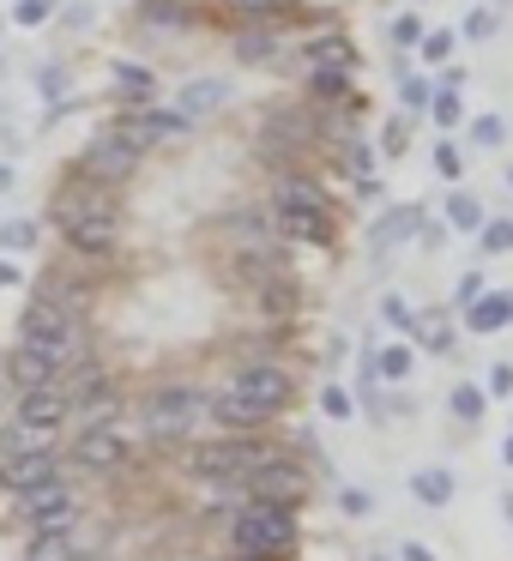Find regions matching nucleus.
Wrapping results in <instances>:
<instances>
[{"label": "nucleus", "instance_id": "57", "mask_svg": "<svg viewBox=\"0 0 513 561\" xmlns=\"http://www.w3.org/2000/svg\"><path fill=\"white\" fill-rule=\"evenodd\" d=\"M7 187H13V170H7V163H0V194H7Z\"/></svg>", "mask_w": 513, "mask_h": 561}, {"label": "nucleus", "instance_id": "37", "mask_svg": "<svg viewBox=\"0 0 513 561\" xmlns=\"http://www.w3.org/2000/svg\"><path fill=\"white\" fill-rule=\"evenodd\" d=\"M453 43H459L453 31H429V37H417V55H423L429 67H441V61L453 55Z\"/></svg>", "mask_w": 513, "mask_h": 561}, {"label": "nucleus", "instance_id": "33", "mask_svg": "<svg viewBox=\"0 0 513 561\" xmlns=\"http://www.w3.org/2000/svg\"><path fill=\"white\" fill-rule=\"evenodd\" d=\"M411 339L423 344V351H435V356L453 351V327H447V320H423V327H411Z\"/></svg>", "mask_w": 513, "mask_h": 561}, {"label": "nucleus", "instance_id": "43", "mask_svg": "<svg viewBox=\"0 0 513 561\" xmlns=\"http://www.w3.org/2000/svg\"><path fill=\"white\" fill-rule=\"evenodd\" d=\"M447 218H423V224H417V242H423V248H447Z\"/></svg>", "mask_w": 513, "mask_h": 561}, {"label": "nucleus", "instance_id": "7", "mask_svg": "<svg viewBox=\"0 0 513 561\" xmlns=\"http://www.w3.org/2000/svg\"><path fill=\"white\" fill-rule=\"evenodd\" d=\"M139 170V151L134 146H122L115 134H103V139H91L86 151H79V175H91V182H103V187H115V182H127V175Z\"/></svg>", "mask_w": 513, "mask_h": 561}, {"label": "nucleus", "instance_id": "2", "mask_svg": "<svg viewBox=\"0 0 513 561\" xmlns=\"http://www.w3.org/2000/svg\"><path fill=\"white\" fill-rule=\"evenodd\" d=\"M139 416H146L151 440H187L200 428V416H206V392L200 387H158L139 404Z\"/></svg>", "mask_w": 513, "mask_h": 561}, {"label": "nucleus", "instance_id": "1", "mask_svg": "<svg viewBox=\"0 0 513 561\" xmlns=\"http://www.w3.org/2000/svg\"><path fill=\"white\" fill-rule=\"evenodd\" d=\"M236 561H290L296 549V513L272 507V501H248V513H236L230 525Z\"/></svg>", "mask_w": 513, "mask_h": 561}, {"label": "nucleus", "instance_id": "40", "mask_svg": "<svg viewBox=\"0 0 513 561\" xmlns=\"http://www.w3.org/2000/svg\"><path fill=\"white\" fill-rule=\"evenodd\" d=\"M266 308H272V314H290V308H296V284L290 278H266Z\"/></svg>", "mask_w": 513, "mask_h": 561}, {"label": "nucleus", "instance_id": "55", "mask_svg": "<svg viewBox=\"0 0 513 561\" xmlns=\"http://www.w3.org/2000/svg\"><path fill=\"white\" fill-rule=\"evenodd\" d=\"M404 561H435V549H429V543H404Z\"/></svg>", "mask_w": 513, "mask_h": 561}, {"label": "nucleus", "instance_id": "27", "mask_svg": "<svg viewBox=\"0 0 513 561\" xmlns=\"http://www.w3.org/2000/svg\"><path fill=\"white\" fill-rule=\"evenodd\" d=\"M411 495L423 501V507H447V501H453V471H441V465H435V471H417L411 477Z\"/></svg>", "mask_w": 513, "mask_h": 561}, {"label": "nucleus", "instance_id": "31", "mask_svg": "<svg viewBox=\"0 0 513 561\" xmlns=\"http://www.w3.org/2000/svg\"><path fill=\"white\" fill-rule=\"evenodd\" d=\"M272 139H290V146H315L320 127L308 115H272Z\"/></svg>", "mask_w": 513, "mask_h": 561}, {"label": "nucleus", "instance_id": "32", "mask_svg": "<svg viewBox=\"0 0 513 561\" xmlns=\"http://www.w3.org/2000/svg\"><path fill=\"white\" fill-rule=\"evenodd\" d=\"M0 248H7V254H31V248H37V224H31V218L0 224Z\"/></svg>", "mask_w": 513, "mask_h": 561}, {"label": "nucleus", "instance_id": "18", "mask_svg": "<svg viewBox=\"0 0 513 561\" xmlns=\"http://www.w3.org/2000/svg\"><path fill=\"white\" fill-rule=\"evenodd\" d=\"M206 411H212V423L230 428V435H236V428H260V423H272V411H260V404H254V399H242L236 387H224L218 399H206Z\"/></svg>", "mask_w": 513, "mask_h": 561}, {"label": "nucleus", "instance_id": "46", "mask_svg": "<svg viewBox=\"0 0 513 561\" xmlns=\"http://www.w3.org/2000/svg\"><path fill=\"white\" fill-rule=\"evenodd\" d=\"M320 411H327V416H351L356 404H351V392H344V387H327V392H320Z\"/></svg>", "mask_w": 513, "mask_h": 561}, {"label": "nucleus", "instance_id": "34", "mask_svg": "<svg viewBox=\"0 0 513 561\" xmlns=\"http://www.w3.org/2000/svg\"><path fill=\"white\" fill-rule=\"evenodd\" d=\"M429 115H435V127H459V122H465L459 91H435V98H429Z\"/></svg>", "mask_w": 513, "mask_h": 561}, {"label": "nucleus", "instance_id": "28", "mask_svg": "<svg viewBox=\"0 0 513 561\" xmlns=\"http://www.w3.org/2000/svg\"><path fill=\"white\" fill-rule=\"evenodd\" d=\"M73 556H79V549H73V537H67V531H37L19 561H73Z\"/></svg>", "mask_w": 513, "mask_h": 561}, {"label": "nucleus", "instance_id": "52", "mask_svg": "<svg viewBox=\"0 0 513 561\" xmlns=\"http://www.w3.org/2000/svg\"><path fill=\"white\" fill-rule=\"evenodd\" d=\"M380 151H387V158H399V151H404V122H387V146H380Z\"/></svg>", "mask_w": 513, "mask_h": 561}, {"label": "nucleus", "instance_id": "47", "mask_svg": "<svg viewBox=\"0 0 513 561\" xmlns=\"http://www.w3.org/2000/svg\"><path fill=\"white\" fill-rule=\"evenodd\" d=\"M489 399H513V363L489 368Z\"/></svg>", "mask_w": 513, "mask_h": 561}, {"label": "nucleus", "instance_id": "6", "mask_svg": "<svg viewBox=\"0 0 513 561\" xmlns=\"http://www.w3.org/2000/svg\"><path fill=\"white\" fill-rule=\"evenodd\" d=\"M19 513H25V525L31 531H73L79 525V501L67 495V483H37V489H25L19 495Z\"/></svg>", "mask_w": 513, "mask_h": 561}, {"label": "nucleus", "instance_id": "53", "mask_svg": "<svg viewBox=\"0 0 513 561\" xmlns=\"http://www.w3.org/2000/svg\"><path fill=\"white\" fill-rule=\"evenodd\" d=\"M37 85H43V91H49V98H61V91H67V73H61V67H49V73H43V79H37Z\"/></svg>", "mask_w": 513, "mask_h": 561}, {"label": "nucleus", "instance_id": "25", "mask_svg": "<svg viewBox=\"0 0 513 561\" xmlns=\"http://www.w3.org/2000/svg\"><path fill=\"white\" fill-rule=\"evenodd\" d=\"M308 91H315L320 103H351V98H356L344 67H315V73H308Z\"/></svg>", "mask_w": 513, "mask_h": 561}, {"label": "nucleus", "instance_id": "17", "mask_svg": "<svg viewBox=\"0 0 513 561\" xmlns=\"http://www.w3.org/2000/svg\"><path fill=\"white\" fill-rule=\"evenodd\" d=\"M7 375L19 380V392H25V387H49V380L61 375V356L37 351V344H13V356H7Z\"/></svg>", "mask_w": 513, "mask_h": 561}, {"label": "nucleus", "instance_id": "16", "mask_svg": "<svg viewBox=\"0 0 513 561\" xmlns=\"http://www.w3.org/2000/svg\"><path fill=\"white\" fill-rule=\"evenodd\" d=\"M224 98H230V85H224V79H187V85L175 91V115L194 127V122H206V115H218Z\"/></svg>", "mask_w": 513, "mask_h": 561}, {"label": "nucleus", "instance_id": "11", "mask_svg": "<svg viewBox=\"0 0 513 561\" xmlns=\"http://www.w3.org/2000/svg\"><path fill=\"white\" fill-rule=\"evenodd\" d=\"M230 387L242 392V399H254L260 411H272V416H278L284 404H290V375H284V368H272V363H260V368H242V375H236Z\"/></svg>", "mask_w": 513, "mask_h": 561}, {"label": "nucleus", "instance_id": "54", "mask_svg": "<svg viewBox=\"0 0 513 561\" xmlns=\"http://www.w3.org/2000/svg\"><path fill=\"white\" fill-rule=\"evenodd\" d=\"M13 284H25V272H19V266H7V260H0V290H13Z\"/></svg>", "mask_w": 513, "mask_h": 561}, {"label": "nucleus", "instance_id": "4", "mask_svg": "<svg viewBox=\"0 0 513 561\" xmlns=\"http://www.w3.org/2000/svg\"><path fill=\"white\" fill-rule=\"evenodd\" d=\"M19 344H37V351H49V356H67L79 344V320L67 314L55 296H43V302H31L25 314H19Z\"/></svg>", "mask_w": 513, "mask_h": 561}, {"label": "nucleus", "instance_id": "50", "mask_svg": "<svg viewBox=\"0 0 513 561\" xmlns=\"http://www.w3.org/2000/svg\"><path fill=\"white\" fill-rule=\"evenodd\" d=\"M339 507L351 513V519H363V513L375 507V501H368V489H339Z\"/></svg>", "mask_w": 513, "mask_h": 561}, {"label": "nucleus", "instance_id": "26", "mask_svg": "<svg viewBox=\"0 0 513 561\" xmlns=\"http://www.w3.org/2000/svg\"><path fill=\"white\" fill-rule=\"evenodd\" d=\"M447 411L459 416L465 428H477V423H483V411H489V392H477L471 380H459V387L447 392Z\"/></svg>", "mask_w": 513, "mask_h": 561}, {"label": "nucleus", "instance_id": "23", "mask_svg": "<svg viewBox=\"0 0 513 561\" xmlns=\"http://www.w3.org/2000/svg\"><path fill=\"white\" fill-rule=\"evenodd\" d=\"M139 25H151V31H187V25H194V7H187V0H139Z\"/></svg>", "mask_w": 513, "mask_h": 561}, {"label": "nucleus", "instance_id": "36", "mask_svg": "<svg viewBox=\"0 0 513 561\" xmlns=\"http://www.w3.org/2000/svg\"><path fill=\"white\" fill-rule=\"evenodd\" d=\"M483 254H513V218H483Z\"/></svg>", "mask_w": 513, "mask_h": 561}, {"label": "nucleus", "instance_id": "29", "mask_svg": "<svg viewBox=\"0 0 513 561\" xmlns=\"http://www.w3.org/2000/svg\"><path fill=\"white\" fill-rule=\"evenodd\" d=\"M308 61L315 67H344V73H351L356 67V49L344 37H320V43H308Z\"/></svg>", "mask_w": 513, "mask_h": 561}, {"label": "nucleus", "instance_id": "35", "mask_svg": "<svg viewBox=\"0 0 513 561\" xmlns=\"http://www.w3.org/2000/svg\"><path fill=\"white\" fill-rule=\"evenodd\" d=\"M236 61H272V37L266 31H236Z\"/></svg>", "mask_w": 513, "mask_h": 561}, {"label": "nucleus", "instance_id": "20", "mask_svg": "<svg viewBox=\"0 0 513 561\" xmlns=\"http://www.w3.org/2000/svg\"><path fill=\"white\" fill-rule=\"evenodd\" d=\"M115 98H122V103H134V110H146V103H158V79H151V67L115 61Z\"/></svg>", "mask_w": 513, "mask_h": 561}, {"label": "nucleus", "instance_id": "41", "mask_svg": "<svg viewBox=\"0 0 513 561\" xmlns=\"http://www.w3.org/2000/svg\"><path fill=\"white\" fill-rule=\"evenodd\" d=\"M471 139H477V146H501V139H508V127H501V115H477V122H471Z\"/></svg>", "mask_w": 513, "mask_h": 561}, {"label": "nucleus", "instance_id": "45", "mask_svg": "<svg viewBox=\"0 0 513 561\" xmlns=\"http://www.w3.org/2000/svg\"><path fill=\"white\" fill-rule=\"evenodd\" d=\"M465 37H471V43H483L489 37V31H495V13H483V7H471V19H465Z\"/></svg>", "mask_w": 513, "mask_h": 561}, {"label": "nucleus", "instance_id": "44", "mask_svg": "<svg viewBox=\"0 0 513 561\" xmlns=\"http://www.w3.org/2000/svg\"><path fill=\"white\" fill-rule=\"evenodd\" d=\"M483 290H489V284H483V272H465V278H459V290H453V302H459V308H471Z\"/></svg>", "mask_w": 513, "mask_h": 561}, {"label": "nucleus", "instance_id": "21", "mask_svg": "<svg viewBox=\"0 0 513 561\" xmlns=\"http://www.w3.org/2000/svg\"><path fill=\"white\" fill-rule=\"evenodd\" d=\"M417 224H423V211H417V206H392L387 218L375 224V260H380V254H392V248H399L404 236H417Z\"/></svg>", "mask_w": 513, "mask_h": 561}, {"label": "nucleus", "instance_id": "59", "mask_svg": "<svg viewBox=\"0 0 513 561\" xmlns=\"http://www.w3.org/2000/svg\"><path fill=\"white\" fill-rule=\"evenodd\" d=\"M368 561H392V556H368Z\"/></svg>", "mask_w": 513, "mask_h": 561}, {"label": "nucleus", "instance_id": "9", "mask_svg": "<svg viewBox=\"0 0 513 561\" xmlns=\"http://www.w3.org/2000/svg\"><path fill=\"white\" fill-rule=\"evenodd\" d=\"M73 459L86 465V471H115V465H127V435H122L115 423H103V428H79Z\"/></svg>", "mask_w": 513, "mask_h": 561}, {"label": "nucleus", "instance_id": "56", "mask_svg": "<svg viewBox=\"0 0 513 561\" xmlns=\"http://www.w3.org/2000/svg\"><path fill=\"white\" fill-rule=\"evenodd\" d=\"M501 465H508V471H513V435L501 440Z\"/></svg>", "mask_w": 513, "mask_h": 561}, {"label": "nucleus", "instance_id": "3", "mask_svg": "<svg viewBox=\"0 0 513 561\" xmlns=\"http://www.w3.org/2000/svg\"><path fill=\"white\" fill-rule=\"evenodd\" d=\"M260 459H272V453H260L254 440H242V435H224V440H206V447H187L182 465H187L194 483H242Z\"/></svg>", "mask_w": 513, "mask_h": 561}, {"label": "nucleus", "instance_id": "13", "mask_svg": "<svg viewBox=\"0 0 513 561\" xmlns=\"http://www.w3.org/2000/svg\"><path fill=\"white\" fill-rule=\"evenodd\" d=\"M272 211H332V199L315 175L278 170V182H272Z\"/></svg>", "mask_w": 513, "mask_h": 561}, {"label": "nucleus", "instance_id": "22", "mask_svg": "<svg viewBox=\"0 0 513 561\" xmlns=\"http://www.w3.org/2000/svg\"><path fill=\"white\" fill-rule=\"evenodd\" d=\"M224 13L236 25H278V19L296 13V0H224Z\"/></svg>", "mask_w": 513, "mask_h": 561}, {"label": "nucleus", "instance_id": "10", "mask_svg": "<svg viewBox=\"0 0 513 561\" xmlns=\"http://www.w3.org/2000/svg\"><path fill=\"white\" fill-rule=\"evenodd\" d=\"M61 230H67V248H73V254L103 260V254H115V242H122V211H98V218L61 224Z\"/></svg>", "mask_w": 513, "mask_h": 561}, {"label": "nucleus", "instance_id": "60", "mask_svg": "<svg viewBox=\"0 0 513 561\" xmlns=\"http://www.w3.org/2000/svg\"><path fill=\"white\" fill-rule=\"evenodd\" d=\"M508 187H513V170H508Z\"/></svg>", "mask_w": 513, "mask_h": 561}, {"label": "nucleus", "instance_id": "49", "mask_svg": "<svg viewBox=\"0 0 513 561\" xmlns=\"http://www.w3.org/2000/svg\"><path fill=\"white\" fill-rule=\"evenodd\" d=\"M435 170L447 175V182H459V151H453V139H441V146H435Z\"/></svg>", "mask_w": 513, "mask_h": 561}, {"label": "nucleus", "instance_id": "42", "mask_svg": "<svg viewBox=\"0 0 513 561\" xmlns=\"http://www.w3.org/2000/svg\"><path fill=\"white\" fill-rule=\"evenodd\" d=\"M380 320H387V327H399V332H411V327H417L411 308H404L399 296H380Z\"/></svg>", "mask_w": 513, "mask_h": 561}, {"label": "nucleus", "instance_id": "8", "mask_svg": "<svg viewBox=\"0 0 513 561\" xmlns=\"http://www.w3.org/2000/svg\"><path fill=\"white\" fill-rule=\"evenodd\" d=\"M55 224H79V218H98V211H115V199L103 194V182H91V175H67L61 187H55Z\"/></svg>", "mask_w": 513, "mask_h": 561}, {"label": "nucleus", "instance_id": "51", "mask_svg": "<svg viewBox=\"0 0 513 561\" xmlns=\"http://www.w3.org/2000/svg\"><path fill=\"white\" fill-rule=\"evenodd\" d=\"M417 37H423V25H417L411 13H404L399 25H392V43H404V49H417Z\"/></svg>", "mask_w": 513, "mask_h": 561}, {"label": "nucleus", "instance_id": "19", "mask_svg": "<svg viewBox=\"0 0 513 561\" xmlns=\"http://www.w3.org/2000/svg\"><path fill=\"white\" fill-rule=\"evenodd\" d=\"M513 320V290H483L471 308H465V327L477 332V339H489V332H501Z\"/></svg>", "mask_w": 513, "mask_h": 561}, {"label": "nucleus", "instance_id": "48", "mask_svg": "<svg viewBox=\"0 0 513 561\" xmlns=\"http://www.w3.org/2000/svg\"><path fill=\"white\" fill-rule=\"evenodd\" d=\"M429 98H435V91H429V79H404V110H429Z\"/></svg>", "mask_w": 513, "mask_h": 561}, {"label": "nucleus", "instance_id": "24", "mask_svg": "<svg viewBox=\"0 0 513 561\" xmlns=\"http://www.w3.org/2000/svg\"><path fill=\"white\" fill-rule=\"evenodd\" d=\"M43 447H55V428H31V423H7L0 428V459H13V453H43Z\"/></svg>", "mask_w": 513, "mask_h": 561}, {"label": "nucleus", "instance_id": "15", "mask_svg": "<svg viewBox=\"0 0 513 561\" xmlns=\"http://www.w3.org/2000/svg\"><path fill=\"white\" fill-rule=\"evenodd\" d=\"M272 224H278L284 242H308V248H332V236H339L332 211H272Z\"/></svg>", "mask_w": 513, "mask_h": 561}, {"label": "nucleus", "instance_id": "5", "mask_svg": "<svg viewBox=\"0 0 513 561\" xmlns=\"http://www.w3.org/2000/svg\"><path fill=\"white\" fill-rule=\"evenodd\" d=\"M242 483H248L254 501H272V507H290V513L308 501V471L296 459H260Z\"/></svg>", "mask_w": 513, "mask_h": 561}, {"label": "nucleus", "instance_id": "14", "mask_svg": "<svg viewBox=\"0 0 513 561\" xmlns=\"http://www.w3.org/2000/svg\"><path fill=\"white\" fill-rule=\"evenodd\" d=\"M49 477H55V447H43V453H13V459H0V489H7V495H25V489L49 483Z\"/></svg>", "mask_w": 513, "mask_h": 561}, {"label": "nucleus", "instance_id": "39", "mask_svg": "<svg viewBox=\"0 0 513 561\" xmlns=\"http://www.w3.org/2000/svg\"><path fill=\"white\" fill-rule=\"evenodd\" d=\"M49 13H55V0H19V7H13V25L37 31L43 19H49Z\"/></svg>", "mask_w": 513, "mask_h": 561}, {"label": "nucleus", "instance_id": "30", "mask_svg": "<svg viewBox=\"0 0 513 561\" xmlns=\"http://www.w3.org/2000/svg\"><path fill=\"white\" fill-rule=\"evenodd\" d=\"M447 230H483V206H477L471 194H447Z\"/></svg>", "mask_w": 513, "mask_h": 561}, {"label": "nucleus", "instance_id": "38", "mask_svg": "<svg viewBox=\"0 0 513 561\" xmlns=\"http://www.w3.org/2000/svg\"><path fill=\"white\" fill-rule=\"evenodd\" d=\"M375 375H387V380H404V375H411V351H404V344H387V351L375 356Z\"/></svg>", "mask_w": 513, "mask_h": 561}, {"label": "nucleus", "instance_id": "12", "mask_svg": "<svg viewBox=\"0 0 513 561\" xmlns=\"http://www.w3.org/2000/svg\"><path fill=\"white\" fill-rule=\"evenodd\" d=\"M67 411H73V399H67V387H55V380L19 392V423H31V428H61Z\"/></svg>", "mask_w": 513, "mask_h": 561}, {"label": "nucleus", "instance_id": "58", "mask_svg": "<svg viewBox=\"0 0 513 561\" xmlns=\"http://www.w3.org/2000/svg\"><path fill=\"white\" fill-rule=\"evenodd\" d=\"M501 513H508V525H513V495H501Z\"/></svg>", "mask_w": 513, "mask_h": 561}]
</instances>
